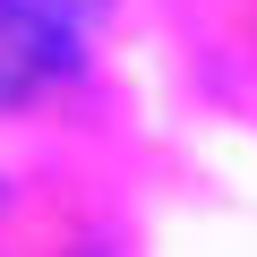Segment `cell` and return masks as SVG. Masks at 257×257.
I'll return each instance as SVG.
<instances>
[{"label": "cell", "mask_w": 257, "mask_h": 257, "mask_svg": "<svg viewBox=\"0 0 257 257\" xmlns=\"http://www.w3.org/2000/svg\"><path fill=\"white\" fill-rule=\"evenodd\" d=\"M103 0H0V94L69 77L94 43Z\"/></svg>", "instance_id": "1"}]
</instances>
